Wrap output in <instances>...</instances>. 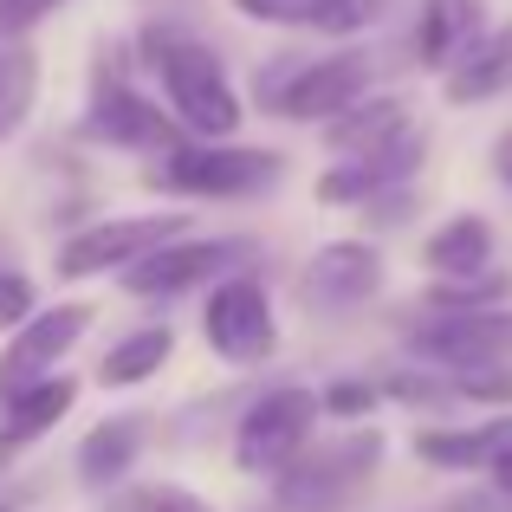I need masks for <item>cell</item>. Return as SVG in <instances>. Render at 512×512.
Listing matches in <instances>:
<instances>
[{
	"label": "cell",
	"mask_w": 512,
	"mask_h": 512,
	"mask_svg": "<svg viewBox=\"0 0 512 512\" xmlns=\"http://www.w3.org/2000/svg\"><path fill=\"white\" fill-rule=\"evenodd\" d=\"M506 448H512V409L474 428H422L415 435V454L428 467H448V474H487Z\"/></svg>",
	"instance_id": "cell-16"
},
{
	"label": "cell",
	"mask_w": 512,
	"mask_h": 512,
	"mask_svg": "<svg viewBox=\"0 0 512 512\" xmlns=\"http://www.w3.org/2000/svg\"><path fill=\"white\" fill-rule=\"evenodd\" d=\"M422 156H428V137L409 130V137H396L376 156L331 163L318 175V201H331V208H370V201H383V195H402V188L415 182V169H422Z\"/></svg>",
	"instance_id": "cell-13"
},
{
	"label": "cell",
	"mask_w": 512,
	"mask_h": 512,
	"mask_svg": "<svg viewBox=\"0 0 512 512\" xmlns=\"http://www.w3.org/2000/svg\"><path fill=\"white\" fill-rule=\"evenodd\" d=\"M188 234V214H124V221H91L59 247V279H98V273H130L156 247Z\"/></svg>",
	"instance_id": "cell-8"
},
{
	"label": "cell",
	"mask_w": 512,
	"mask_h": 512,
	"mask_svg": "<svg viewBox=\"0 0 512 512\" xmlns=\"http://www.w3.org/2000/svg\"><path fill=\"white\" fill-rule=\"evenodd\" d=\"M143 65L163 78L169 117L182 124V137H195V143H234L247 104H240L227 65L214 59V46H201V39L182 33V26H143Z\"/></svg>",
	"instance_id": "cell-1"
},
{
	"label": "cell",
	"mask_w": 512,
	"mask_h": 512,
	"mask_svg": "<svg viewBox=\"0 0 512 512\" xmlns=\"http://www.w3.org/2000/svg\"><path fill=\"white\" fill-rule=\"evenodd\" d=\"M260 104L286 124H331L350 104L370 98V52H325V59H305V52H279L260 65Z\"/></svg>",
	"instance_id": "cell-2"
},
{
	"label": "cell",
	"mask_w": 512,
	"mask_h": 512,
	"mask_svg": "<svg viewBox=\"0 0 512 512\" xmlns=\"http://www.w3.org/2000/svg\"><path fill=\"white\" fill-rule=\"evenodd\" d=\"M33 98H39V59L26 39H13V46H0V137L26 124Z\"/></svg>",
	"instance_id": "cell-23"
},
{
	"label": "cell",
	"mask_w": 512,
	"mask_h": 512,
	"mask_svg": "<svg viewBox=\"0 0 512 512\" xmlns=\"http://www.w3.org/2000/svg\"><path fill=\"white\" fill-rule=\"evenodd\" d=\"M72 402H78V383L72 376H46V383H33L26 396H13V402H0V454H20V448H33L39 435H46L52 422H65L72 415Z\"/></svg>",
	"instance_id": "cell-21"
},
{
	"label": "cell",
	"mask_w": 512,
	"mask_h": 512,
	"mask_svg": "<svg viewBox=\"0 0 512 512\" xmlns=\"http://www.w3.org/2000/svg\"><path fill=\"white\" fill-rule=\"evenodd\" d=\"M247 20L260 26H286V33H325V39H350L363 26L383 20L389 0H234Z\"/></svg>",
	"instance_id": "cell-14"
},
{
	"label": "cell",
	"mask_w": 512,
	"mask_h": 512,
	"mask_svg": "<svg viewBox=\"0 0 512 512\" xmlns=\"http://www.w3.org/2000/svg\"><path fill=\"white\" fill-rule=\"evenodd\" d=\"M383 467V428H344L331 441H312L286 474H273L279 512H350L370 493Z\"/></svg>",
	"instance_id": "cell-3"
},
{
	"label": "cell",
	"mask_w": 512,
	"mask_h": 512,
	"mask_svg": "<svg viewBox=\"0 0 512 512\" xmlns=\"http://www.w3.org/2000/svg\"><path fill=\"white\" fill-rule=\"evenodd\" d=\"M493 175H500V182L512 188V124L500 130V143H493Z\"/></svg>",
	"instance_id": "cell-31"
},
{
	"label": "cell",
	"mask_w": 512,
	"mask_h": 512,
	"mask_svg": "<svg viewBox=\"0 0 512 512\" xmlns=\"http://www.w3.org/2000/svg\"><path fill=\"white\" fill-rule=\"evenodd\" d=\"M201 338L221 363H266L279 350V318H273V292L260 273H227L221 286H208L201 305Z\"/></svg>",
	"instance_id": "cell-6"
},
{
	"label": "cell",
	"mask_w": 512,
	"mask_h": 512,
	"mask_svg": "<svg viewBox=\"0 0 512 512\" xmlns=\"http://www.w3.org/2000/svg\"><path fill=\"white\" fill-rule=\"evenodd\" d=\"M85 137L91 143H111V150H143V156H163L182 143V124L163 111L156 98H143L130 78H98L91 91V111H85Z\"/></svg>",
	"instance_id": "cell-11"
},
{
	"label": "cell",
	"mask_w": 512,
	"mask_h": 512,
	"mask_svg": "<svg viewBox=\"0 0 512 512\" xmlns=\"http://www.w3.org/2000/svg\"><path fill=\"white\" fill-rule=\"evenodd\" d=\"M52 7H65V0H0V46H13V39H26L39 20H46Z\"/></svg>",
	"instance_id": "cell-29"
},
{
	"label": "cell",
	"mask_w": 512,
	"mask_h": 512,
	"mask_svg": "<svg viewBox=\"0 0 512 512\" xmlns=\"http://www.w3.org/2000/svg\"><path fill=\"white\" fill-rule=\"evenodd\" d=\"M143 415H111V422H98L85 441H78V480H85L91 493H104V487H124V474L137 467V454H143Z\"/></svg>",
	"instance_id": "cell-20"
},
{
	"label": "cell",
	"mask_w": 512,
	"mask_h": 512,
	"mask_svg": "<svg viewBox=\"0 0 512 512\" xmlns=\"http://www.w3.org/2000/svg\"><path fill=\"white\" fill-rule=\"evenodd\" d=\"M286 175V156L279 150H247V143H195L182 137L175 150H163L143 182L163 188L175 201H240V195H260Z\"/></svg>",
	"instance_id": "cell-4"
},
{
	"label": "cell",
	"mask_w": 512,
	"mask_h": 512,
	"mask_svg": "<svg viewBox=\"0 0 512 512\" xmlns=\"http://www.w3.org/2000/svg\"><path fill=\"white\" fill-rule=\"evenodd\" d=\"M487 493H500V500L512 506V448H506V454H500V461H493V467H487Z\"/></svg>",
	"instance_id": "cell-30"
},
{
	"label": "cell",
	"mask_w": 512,
	"mask_h": 512,
	"mask_svg": "<svg viewBox=\"0 0 512 512\" xmlns=\"http://www.w3.org/2000/svg\"><path fill=\"white\" fill-rule=\"evenodd\" d=\"M318 422H325L318 389H305V383L266 389V396H253L247 415L234 422V467H240V474H253V480L286 474V467L318 441Z\"/></svg>",
	"instance_id": "cell-5"
},
{
	"label": "cell",
	"mask_w": 512,
	"mask_h": 512,
	"mask_svg": "<svg viewBox=\"0 0 512 512\" xmlns=\"http://www.w3.org/2000/svg\"><path fill=\"white\" fill-rule=\"evenodd\" d=\"M506 292H512V279L493 266V273H480V279H428V312H500L506 305Z\"/></svg>",
	"instance_id": "cell-24"
},
{
	"label": "cell",
	"mask_w": 512,
	"mask_h": 512,
	"mask_svg": "<svg viewBox=\"0 0 512 512\" xmlns=\"http://www.w3.org/2000/svg\"><path fill=\"white\" fill-rule=\"evenodd\" d=\"M253 240L247 234H221V240H169V247H156L150 260H137L124 273V292H137V299H175V292H195V286H221L227 273H240V266L253 260Z\"/></svg>",
	"instance_id": "cell-7"
},
{
	"label": "cell",
	"mask_w": 512,
	"mask_h": 512,
	"mask_svg": "<svg viewBox=\"0 0 512 512\" xmlns=\"http://www.w3.org/2000/svg\"><path fill=\"white\" fill-rule=\"evenodd\" d=\"M409 350L435 370H487L512 363V312H428L409 325Z\"/></svg>",
	"instance_id": "cell-10"
},
{
	"label": "cell",
	"mask_w": 512,
	"mask_h": 512,
	"mask_svg": "<svg viewBox=\"0 0 512 512\" xmlns=\"http://www.w3.org/2000/svg\"><path fill=\"white\" fill-rule=\"evenodd\" d=\"M169 350H175V331H169V325L130 331V338H117L111 350H104L98 383H104V389H137V383H150V376L169 363Z\"/></svg>",
	"instance_id": "cell-22"
},
{
	"label": "cell",
	"mask_w": 512,
	"mask_h": 512,
	"mask_svg": "<svg viewBox=\"0 0 512 512\" xmlns=\"http://www.w3.org/2000/svg\"><path fill=\"white\" fill-rule=\"evenodd\" d=\"M376 292H383V253H376L370 240H331L299 273V299H305V312H318V318H344V312H357V305H370Z\"/></svg>",
	"instance_id": "cell-12"
},
{
	"label": "cell",
	"mask_w": 512,
	"mask_h": 512,
	"mask_svg": "<svg viewBox=\"0 0 512 512\" xmlns=\"http://www.w3.org/2000/svg\"><path fill=\"white\" fill-rule=\"evenodd\" d=\"M454 383V402H480V409H512V370L487 363V370H441Z\"/></svg>",
	"instance_id": "cell-26"
},
{
	"label": "cell",
	"mask_w": 512,
	"mask_h": 512,
	"mask_svg": "<svg viewBox=\"0 0 512 512\" xmlns=\"http://www.w3.org/2000/svg\"><path fill=\"white\" fill-rule=\"evenodd\" d=\"M104 512H214L201 493H188V487H175V480H150V487H124V493H111V506Z\"/></svg>",
	"instance_id": "cell-25"
},
{
	"label": "cell",
	"mask_w": 512,
	"mask_h": 512,
	"mask_svg": "<svg viewBox=\"0 0 512 512\" xmlns=\"http://www.w3.org/2000/svg\"><path fill=\"white\" fill-rule=\"evenodd\" d=\"M487 33V0H422L415 7V65L448 72Z\"/></svg>",
	"instance_id": "cell-15"
},
{
	"label": "cell",
	"mask_w": 512,
	"mask_h": 512,
	"mask_svg": "<svg viewBox=\"0 0 512 512\" xmlns=\"http://www.w3.org/2000/svg\"><path fill=\"white\" fill-rule=\"evenodd\" d=\"M91 331V305L65 299V305H39L20 331H7V350H0V402L26 396L33 383L59 376V363L72 357V344Z\"/></svg>",
	"instance_id": "cell-9"
},
{
	"label": "cell",
	"mask_w": 512,
	"mask_h": 512,
	"mask_svg": "<svg viewBox=\"0 0 512 512\" xmlns=\"http://www.w3.org/2000/svg\"><path fill=\"white\" fill-rule=\"evenodd\" d=\"M33 312H39V286L20 266H0V331H20Z\"/></svg>",
	"instance_id": "cell-27"
},
{
	"label": "cell",
	"mask_w": 512,
	"mask_h": 512,
	"mask_svg": "<svg viewBox=\"0 0 512 512\" xmlns=\"http://www.w3.org/2000/svg\"><path fill=\"white\" fill-rule=\"evenodd\" d=\"M441 91H448V104H487V98H500V91H512V20L500 33H480L474 46L441 72Z\"/></svg>",
	"instance_id": "cell-19"
},
{
	"label": "cell",
	"mask_w": 512,
	"mask_h": 512,
	"mask_svg": "<svg viewBox=\"0 0 512 512\" xmlns=\"http://www.w3.org/2000/svg\"><path fill=\"white\" fill-rule=\"evenodd\" d=\"M0 512H7V506H0Z\"/></svg>",
	"instance_id": "cell-32"
},
{
	"label": "cell",
	"mask_w": 512,
	"mask_h": 512,
	"mask_svg": "<svg viewBox=\"0 0 512 512\" xmlns=\"http://www.w3.org/2000/svg\"><path fill=\"white\" fill-rule=\"evenodd\" d=\"M376 396H383L376 383H331V389H318V409H325L331 422H363V415L376 409Z\"/></svg>",
	"instance_id": "cell-28"
},
{
	"label": "cell",
	"mask_w": 512,
	"mask_h": 512,
	"mask_svg": "<svg viewBox=\"0 0 512 512\" xmlns=\"http://www.w3.org/2000/svg\"><path fill=\"white\" fill-rule=\"evenodd\" d=\"M409 130H415V117H409V104H402V98H363V104H350L344 117H331V124H325V143H331L338 163H357V156L389 150V143L409 137Z\"/></svg>",
	"instance_id": "cell-17"
},
{
	"label": "cell",
	"mask_w": 512,
	"mask_h": 512,
	"mask_svg": "<svg viewBox=\"0 0 512 512\" xmlns=\"http://www.w3.org/2000/svg\"><path fill=\"white\" fill-rule=\"evenodd\" d=\"M428 279H480L493 273V221L487 214H448L422 247Z\"/></svg>",
	"instance_id": "cell-18"
}]
</instances>
